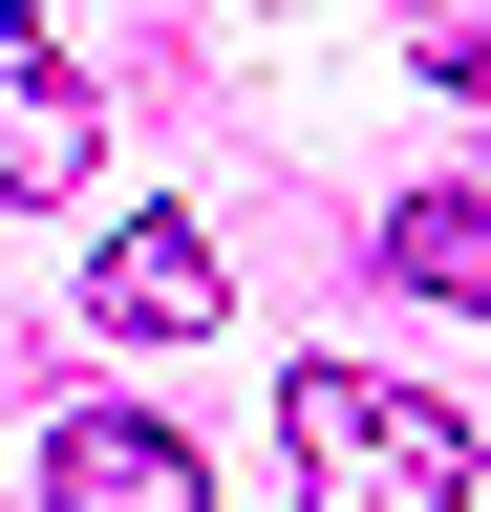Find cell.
<instances>
[{
  "label": "cell",
  "mask_w": 491,
  "mask_h": 512,
  "mask_svg": "<svg viewBox=\"0 0 491 512\" xmlns=\"http://www.w3.org/2000/svg\"><path fill=\"white\" fill-rule=\"evenodd\" d=\"M278 427H299V512H470L491 491V427L385 384V363H299Z\"/></svg>",
  "instance_id": "cell-1"
},
{
  "label": "cell",
  "mask_w": 491,
  "mask_h": 512,
  "mask_svg": "<svg viewBox=\"0 0 491 512\" xmlns=\"http://www.w3.org/2000/svg\"><path fill=\"white\" fill-rule=\"evenodd\" d=\"M43 512H214V470H193V427H150V406H65L43 427Z\"/></svg>",
  "instance_id": "cell-2"
},
{
  "label": "cell",
  "mask_w": 491,
  "mask_h": 512,
  "mask_svg": "<svg viewBox=\"0 0 491 512\" xmlns=\"http://www.w3.org/2000/svg\"><path fill=\"white\" fill-rule=\"evenodd\" d=\"M86 299H107V320H129V342H193V320L235 299V256H214L193 214H129V235H107V256H86Z\"/></svg>",
  "instance_id": "cell-3"
},
{
  "label": "cell",
  "mask_w": 491,
  "mask_h": 512,
  "mask_svg": "<svg viewBox=\"0 0 491 512\" xmlns=\"http://www.w3.org/2000/svg\"><path fill=\"white\" fill-rule=\"evenodd\" d=\"M385 278L449 299V320H491V192H385Z\"/></svg>",
  "instance_id": "cell-4"
},
{
  "label": "cell",
  "mask_w": 491,
  "mask_h": 512,
  "mask_svg": "<svg viewBox=\"0 0 491 512\" xmlns=\"http://www.w3.org/2000/svg\"><path fill=\"white\" fill-rule=\"evenodd\" d=\"M0 192H86V86H65V64L0 86Z\"/></svg>",
  "instance_id": "cell-5"
},
{
  "label": "cell",
  "mask_w": 491,
  "mask_h": 512,
  "mask_svg": "<svg viewBox=\"0 0 491 512\" xmlns=\"http://www.w3.org/2000/svg\"><path fill=\"white\" fill-rule=\"evenodd\" d=\"M43 64H65V43H43V0H0V86H43Z\"/></svg>",
  "instance_id": "cell-6"
}]
</instances>
